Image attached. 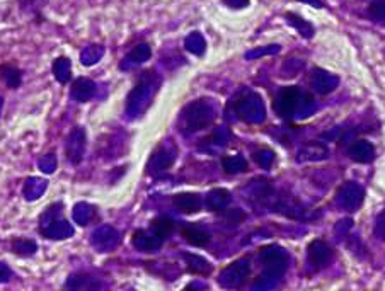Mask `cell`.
<instances>
[{
  "label": "cell",
  "mask_w": 385,
  "mask_h": 291,
  "mask_svg": "<svg viewBox=\"0 0 385 291\" xmlns=\"http://www.w3.org/2000/svg\"><path fill=\"white\" fill-rule=\"evenodd\" d=\"M299 89L297 87H285L278 92V95L274 97L273 108L274 113L278 114L283 120H290V118L295 116V108L297 101H299Z\"/></svg>",
  "instance_id": "obj_11"
},
{
  "label": "cell",
  "mask_w": 385,
  "mask_h": 291,
  "mask_svg": "<svg viewBox=\"0 0 385 291\" xmlns=\"http://www.w3.org/2000/svg\"><path fill=\"white\" fill-rule=\"evenodd\" d=\"M176 158H178V145L172 140H166L150 156L145 167L147 174L152 176V178L164 174V172H167L174 165Z\"/></svg>",
  "instance_id": "obj_5"
},
{
  "label": "cell",
  "mask_w": 385,
  "mask_h": 291,
  "mask_svg": "<svg viewBox=\"0 0 385 291\" xmlns=\"http://www.w3.org/2000/svg\"><path fill=\"white\" fill-rule=\"evenodd\" d=\"M287 271V266H265V271L256 279V290H270L274 288L281 281V276Z\"/></svg>",
  "instance_id": "obj_23"
},
{
  "label": "cell",
  "mask_w": 385,
  "mask_h": 291,
  "mask_svg": "<svg viewBox=\"0 0 385 291\" xmlns=\"http://www.w3.org/2000/svg\"><path fill=\"white\" fill-rule=\"evenodd\" d=\"M307 256H309V263L315 269H322L328 266L329 261H331L332 250L324 241H312L307 247Z\"/></svg>",
  "instance_id": "obj_16"
},
{
  "label": "cell",
  "mask_w": 385,
  "mask_h": 291,
  "mask_svg": "<svg viewBox=\"0 0 385 291\" xmlns=\"http://www.w3.org/2000/svg\"><path fill=\"white\" fill-rule=\"evenodd\" d=\"M230 201H232V194L225 187H215L205 198V206H207L208 212L214 213H222L223 209L229 208Z\"/></svg>",
  "instance_id": "obj_21"
},
{
  "label": "cell",
  "mask_w": 385,
  "mask_h": 291,
  "mask_svg": "<svg viewBox=\"0 0 385 291\" xmlns=\"http://www.w3.org/2000/svg\"><path fill=\"white\" fill-rule=\"evenodd\" d=\"M89 244L97 254H109L121 244V232L109 223L99 225L91 234Z\"/></svg>",
  "instance_id": "obj_8"
},
{
  "label": "cell",
  "mask_w": 385,
  "mask_h": 291,
  "mask_svg": "<svg viewBox=\"0 0 385 291\" xmlns=\"http://www.w3.org/2000/svg\"><path fill=\"white\" fill-rule=\"evenodd\" d=\"M181 235L182 238L193 247H207L212 241L210 234H208L205 228L194 227V225H186V227H182Z\"/></svg>",
  "instance_id": "obj_27"
},
{
  "label": "cell",
  "mask_w": 385,
  "mask_h": 291,
  "mask_svg": "<svg viewBox=\"0 0 385 291\" xmlns=\"http://www.w3.org/2000/svg\"><path fill=\"white\" fill-rule=\"evenodd\" d=\"M23 77L24 72L16 64H10V62L0 64V82L9 91L19 89L23 86Z\"/></svg>",
  "instance_id": "obj_20"
},
{
  "label": "cell",
  "mask_w": 385,
  "mask_h": 291,
  "mask_svg": "<svg viewBox=\"0 0 385 291\" xmlns=\"http://www.w3.org/2000/svg\"><path fill=\"white\" fill-rule=\"evenodd\" d=\"M65 157L73 167H79L86 158L87 152V130L80 124L73 126L65 138Z\"/></svg>",
  "instance_id": "obj_7"
},
{
  "label": "cell",
  "mask_w": 385,
  "mask_h": 291,
  "mask_svg": "<svg viewBox=\"0 0 385 291\" xmlns=\"http://www.w3.org/2000/svg\"><path fill=\"white\" fill-rule=\"evenodd\" d=\"M300 2L307 3V6H312L315 9H322V7H324V2H322V0H300Z\"/></svg>",
  "instance_id": "obj_48"
},
{
  "label": "cell",
  "mask_w": 385,
  "mask_h": 291,
  "mask_svg": "<svg viewBox=\"0 0 385 291\" xmlns=\"http://www.w3.org/2000/svg\"><path fill=\"white\" fill-rule=\"evenodd\" d=\"M172 205L178 212L185 213V215H193L201 209L203 198L196 193H178L172 196Z\"/></svg>",
  "instance_id": "obj_17"
},
{
  "label": "cell",
  "mask_w": 385,
  "mask_h": 291,
  "mask_svg": "<svg viewBox=\"0 0 385 291\" xmlns=\"http://www.w3.org/2000/svg\"><path fill=\"white\" fill-rule=\"evenodd\" d=\"M247 160L242 156H230L222 158V169L230 176L242 174V172L247 171Z\"/></svg>",
  "instance_id": "obj_35"
},
{
  "label": "cell",
  "mask_w": 385,
  "mask_h": 291,
  "mask_svg": "<svg viewBox=\"0 0 385 291\" xmlns=\"http://www.w3.org/2000/svg\"><path fill=\"white\" fill-rule=\"evenodd\" d=\"M150 228H152L162 241H166L169 235L174 232V222H172L169 216H157V218H153L152 223H150Z\"/></svg>",
  "instance_id": "obj_36"
},
{
  "label": "cell",
  "mask_w": 385,
  "mask_h": 291,
  "mask_svg": "<svg viewBox=\"0 0 385 291\" xmlns=\"http://www.w3.org/2000/svg\"><path fill=\"white\" fill-rule=\"evenodd\" d=\"M48 186H50L48 179L38 178V176H29V178L24 179L21 194H23L24 201L35 203V201H38L39 198L45 196Z\"/></svg>",
  "instance_id": "obj_15"
},
{
  "label": "cell",
  "mask_w": 385,
  "mask_h": 291,
  "mask_svg": "<svg viewBox=\"0 0 385 291\" xmlns=\"http://www.w3.org/2000/svg\"><path fill=\"white\" fill-rule=\"evenodd\" d=\"M38 169L43 172V174L51 176L57 172L58 169V157L55 150H50V152L43 153L41 157L38 158Z\"/></svg>",
  "instance_id": "obj_37"
},
{
  "label": "cell",
  "mask_w": 385,
  "mask_h": 291,
  "mask_svg": "<svg viewBox=\"0 0 385 291\" xmlns=\"http://www.w3.org/2000/svg\"><path fill=\"white\" fill-rule=\"evenodd\" d=\"M97 82L89 79V77H79V79L72 80L71 99L77 104H86V102L94 101L97 97Z\"/></svg>",
  "instance_id": "obj_10"
},
{
  "label": "cell",
  "mask_w": 385,
  "mask_h": 291,
  "mask_svg": "<svg viewBox=\"0 0 385 291\" xmlns=\"http://www.w3.org/2000/svg\"><path fill=\"white\" fill-rule=\"evenodd\" d=\"M351 220L350 218H346V220H341L339 223L336 225V234H337V238H341V237H344V235L348 234V230L351 228Z\"/></svg>",
  "instance_id": "obj_46"
},
{
  "label": "cell",
  "mask_w": 385,
  "mask_h": 291,
  "mask_svg": "<svg viewBox=\"0 0 385 291\" xmlns=\"http://www.w3.org/2000/svg\"><path fill=\"white\" fill-rule=\"evenodd\" d=\"M150 58H152V48L149 43H138L121 58L118 68L121 72H130V70H135L147 64Z\"/></svg>",
  "instance_id": "obj_13"
},
{
  "label": "cell",
  "mask_w": 385,
  "mask_h": 291,
  "mask_svg": "<svg viewBox=\"0 0 385 291\" xmlns=\"http://www.w3.org/2000/svg\"><path fill=\"white\" fill-rule=\"evenodd\" d=\"M97 218V206L87 201H79L72 208V220L79 227H87Z\"/></svg>",
  "instance_id": "obj_22"
},
{
  "label": "cell",
  "mask_w": 385,
  "mask_h": 291,
  "mask_svg": "<svg viewBox=\"0 0 385 291\" xmlns=\"http://www.w3.org/2000/svg\"><path fill=\"white\" fill-rule=\"evenodd\" d=\"M244 194L249 201H265L271 194V186L266 179H254L244 187Z\"/></svg>",
  "instance_id": "obj_29"
},
{
  "label": "cell",
  "mask_w": 385,
  "mask_h": 291,
  "mask_svg": "<svg viewBox=\"0 0 385 291\" xmlns=\"http://www.w3.org/2000/svg\"><path fill=\"white\" fill-rule=\"evenodd\" d=\"M249 2H251V0H222L223 6L229 7V9H234V10L245 9V7H249Z\"/></svg>",
  "instance_id": "obj_45"
},
{
  "label": "cell",
  "mask_w": 385,
  "mask_h": 291,
  "mask_svg": "<svg viewBox=\"0 0 385 291\" xmlns=\"http://www.w3.org/2000/svg\"><path fill=\"white\" fill-rule=\"evenodd\" d=\"M164 241L156 234V232L150 228V230H144V228H138L131 235V245L135 250L144 254H153L157 250H160Z\"/></svg>",
  "instance_id": "obj_14"
},
{
  "label": "cell",
  "mask_w": 385,
  "mask_h": 291,
  "mask_svg": "<svg viewBox=\"0 0 385 291\" xmlns=\"http://www.w3.org/2000/svg\"><path fill=\"white\" fill-rule=\"evenodd\" d=\"M162 86V79L156 70H145L137 77V82L128 92L126 102H124V120L137 121L149 111L156 99L157 92Z\"/></svg>",
  "instance_id": "obj_1"
},
{
  "label": "cell",
  "mask_w": 385,
  "mask_h": 291,
  "mask_svg": "<svg viewBox=\"0 0 385 291\" xmlns=\"http://www.w3.org/2000/svg\"><path fill=\"white\" fill-rule=\"evenodd\" d=\"M230 138H232V133H230L229 128L218 126V128H215V131L212 133L210 138H208V142L214 143V145H217V147H225L227 143L230 142Z\"/></svg>",
  "instance_id": "obj_41"
},
{
  "label": "cell",
  "mask_w": 385,
  "mask_h": 291,
  "mask_svg": "<svg viewBox=\"0 0 385 291\" xmlns=\"http://www.w3.org/2000/svg\"><path fill=\"white\" fill-rule=\"evenodd\" d=\"M38 242L35 238L12 237L9 241V252L14 254L16 257H21V259H31V257L38 254Z\"/></svg>",
  "instance_id": "obj_19"
},
{
  "label": "cell",
  "mask_w": 385,
  "mask_h": 291,
  "mask_svg": "<svg viewBox=\"0 0 385 291\" xmlns=\"http://www.w3.org/2000/svg\"><path fill=\"white\" fill-rule=\"evenodd\" d=\"M285 19H287V23L292 26V28L295 29V31L299 32V35L302 36V38H306V39L314 38V32H315L314 26L310 24L309 21L303 19V17H300L299 14L287 12V14H285Z\"/></svg>",
  "instance_id": "obj_34"
},
{
  "label": "cell",
  "mask_w": 385,
  "mask_h": 291,
  "mask_svg": "<svg viewBox=\"0 0 385 291\" xmlns=\"http://www.w3.org/2000/svg\"><path fill=\"white\" fill-rule=\"evenodd\" d=\"M281 51L280 45H267V46H258L249 50L247 53L244 55L245 60H258L261 57H267V55H276Z\"/></svg>",
  "instance_id": "obj_39"
},
{
  "label": "cell",
  "mask_w": 385,
  "mask_h": 291,
  "mask_svg": "<svg viewBox=\"0 0 385 291\" xmlns=\"http://www.w3.org/2000/svg\"><path fill=\"white\" fill-rule=\"evenodd\" d=\"M207 39L200 31H191L185 38V50L194 57H203L207 53Z\"/></svg>",
  "instance_id": "obj_33"
},
{
  "label": "cell",
  "mask_w": 385,
  "mask_h": 291,
  "mask_svg": "<svg viewBox=\"0 0 385 291\" xmlns=\"http://www.w3.org/2000/svg\"><path fill=\"white\" fill-rule=\"evenodd\" d=\"M328 149L322 143H309L299 150V162H319L328 158Z\"/></svg>",
  "instance_id": "obj_32"
},
{
  "label": "cell",
  "mask_w": 385,
  "mask_h": 291,
  "mask_svg": "<svg viewBox=\"0 0 385 291\" xmlns=\"http://www.w3.org/2000/svg\"><path fill=\"white\" fill-rule=\"evenodd\" d=\"M315 111V102L309 94L299 95V101H297L295 114L297 118H309L310 114Z\"/></svg>",
  "instance_id": "obj_38"
},
{
  "label": "cell",
  "mask_w": 385,
  "mask_h": 291,
  "mask_svg": "<svg viewBox=\"0 0 385 291\" xmlns=\"http://www.w3.org/2000/svg\"><path fill=\"white\" fill-rule=\"evenodd\" d=\"M106 55V46L101 45V43H91V45H86L80 51V64L82 67H94L97 65L99 62L104 58Z\"/></svg>",
  "instance_id": "obj_30"
},
{
  "label": "cell",
  "mask_w": 385,
  "mask_h": 291,
  "mask_svg": "<svg viewBox=\"0 0 385 291\" xmlns=\"http://www.w3.org/2000/svg\"><path fill=\"white\" fill-rule=\"evenodd\" d=\"M375 234L379 235L382 241H385V212H382L379 215V218H377L375 222Z\"/></svg>",
  "instance_id": "obj_47"
},
{
  "label": "cell",
  "mask_w": 385,
  "mask_h": 291,
  "mask_svg": "<svg viewBox=\"0 0 385 291\" xmlns=\"http://www.w3.org/2000/svg\"><path fill=\"white\" fill-rule=\"evenodd\" d=\"M64 201H55L43 209L38 218V234L46 241H68L75 235V227L64 215Z\"/></svg>",
  "instance_id": "obj_2"
},
{
  "label": "cell",
  "mask_w": 385,
  "mask_h": 291,
  "mask_svg": "<svg viewBox=\"0 0 385 291\" xmlns=\"http://www.w3.org/2000/svg\"><path fill=\"white\" fill-rule=\"evenodd\" d=\"M252 158H254V162L259 165V167L267 169V167H271V164L274 162V152L270 149H259V150H256Z\"/></svg>",
  "instance_id": "obj_42"
},
{
  "label": "cell",
  "mask_w": 385,
  "mask_h": 291,
  "mask_svg": "<svg viewBox=\"0 0 385 291\" xmlns=\"http://www.w3.org/2000/svg\"><path fill=\"white\" fill-rule=\"evenodd\" d=\"M3 104H6V97L0 94V118H2V113H3Z\"/></svg>",
  "instance_id": "obj_49"
},
{
  "label": "cell",
  "mask_w": 385,
  "mask_h": 291,
  "mask_svg": "<svg viewBox=\"0 0 385 291\" xmlns=\"http://www.w3.org/2000/svg\"><path fill=\"white\" fill-rule=\"evenodd\" d=\"M368 14L375 23L385 24V0H375V2H372Z\"/></svg>",
  "instance_id": "obj_43"
},
{
  "label": "cell",
  "mask_w": 385,
  "mask_h": 291,
  "mask_svg": "<svg viewBox=\"0 0 385 291\" xmlns=\"http://www.w3.org/2000/svg\"><path fill=\"white\" fill-rule=\"evenodd\" d=\"M64 286L67 290H73V291L77 290L97 291V290H104L108 285H106V281H102V279L96 274H91V272H86V271H77L68 276Z\"/></svg>",
  "instance_id": "obj_12"
},
{
  "label": "cell",
  "mask_w": 385,
  "mask_h": 291,
  "mask_svg": "<svg viewBox=\"0 0 385 291\" xmlns=\"http://www.w3.org/2000/svg\"><path fill=\"white\" fill-rule=\"evenodd\" d=\"M51 73H53L55 80L62 86H68L73 79V73H72V60L65 55L62 57L55 58L53 65H51Z\"/></svg>",
  "instance_id": "obj_25"
},
{
  "label": "cell",
  "mask_w": 385,
  "mask_h": 291,
  "mask_svg": "<svg viewBox=\"0 0 385 291\" xmlns=\"http://www.w3.org/2000/svg\"><path fill=\"white\" fill-rule=\"evenodd\" d=\"M19 2V10L26 16H29L32 19V23L41 24L45 21V0H17Z\"/></svg>",
  "instance_id": "obj_31"
},
{
  "label": "cell",
  "mask_w": 385,
  "mask_h": 291,
  "mask_svg": "<svg viewBox=\"0 0 385 291\" xmlns=\"http://www.w3.org/2000/svg\"><path fill=\"white\" fill-rule=\"evenodd\" d=\"M223 222L229 227H239V225L245 220V213L241 208L232 209H223Z\"/></svg>",
  "instance_id": "obj_40"
},
{
  "label": "cell",
  "mask_w": 385,
  "mask_h": 291,
  "mask_svg": "<svg viewBox=\"0 0 385 291\" xmlns=\"http://www.w3.org/2000/svg\"><path fill=\"white\" fill-rule=\"evenodd\" d=\"M232 111L244 123L258 124L266 120L265 101L258 92L247 91L232 102Z\"/></svg>",
  "instance_id": "obj_4"
},
{
  "label": "cell",
  "mask_w": 385,
  "mask_h": 291,
  "mask_svg": "<svg viewBox=\"0 0 385 291\" xmlns=\"http://www.w3.org/2000/svg\"><path fill=\"white\" fill-rule=\"evenodd\" d=\"M251 274V257L244 256L223 267L218 274V285L225 290H237Z\"/></svg>",
  "instance_id": "obj_6"
},
{
  "label": "cell",
  "mask_w": 385,
  "mask_h": 291,
  "mask_svg": "<svg viewBox=\"0 0 385 291\" xmlns=\"http://www.w3.org/2000/svg\"><path fill=\"white\" fill-rule=\"evenodd\" d=\"M181 257L185 259L186 269H188L191 274L196 276H208L212 271H214V266L205 259L203 256H198V254H181Z\"/></svg>",
  "instance_id": "obj_28"
},
{
  "label": "cell",
  "mask_w": 385,
  "mask_h": 291,
  "mask_svg": "<svg viewBox=\"0 0 385 291\" xmlns=\"http://www.w3.org/2000/svg\"><path fill=\"white\" fill-rule=\"evenodd\" d=\"M310 84H312V87L319 94H329L339 84V77H336L335 73L328 72L324 68H314L312 77H310Z\"/></svg>",
  "instance_id": "obj_18"
},
{
  "label": "cell",
  "mask_w": 385,
  "mask_h": 291,
  "mask_svg": "<svg viewBox=\"0 0 385 291\" xmlns=\"http://www.w3.org/2000/svg\"><path fill=\"white\" fill-rule=\"evenodd\" d=\"M259 259L265 266H287L288 254L280 245H266L259 250Z\"/></svg>",
  "instance_id": "obj_24"
},
{
  "label": "cell",
  "mask_w": 385,
  "mask_h": 291,
  "mask_svg": "<svg viewBox=\"0 0 385 291\" xmlns=\"http://www.w3.org/2000/svg\"><path fill=\"white\" fill-rule=\"evenodd\" d=\"M17 274L6 261L0 259V285H10L12 281H16Z\"/></svg>",
  "instance_id": "obj_44"
},
{
  "label": "cell",
  "mask_w": 385,
  "mask_h": 291,
  "mask_svg": "<svg viewBox=\"0 0 385 291\" xmlns=\"http://www.w3.org/2000/svg\"><path fill=\"white\" fill-rule=\"evenodd\" d=\"M363 198H365V191L360 184L357 182H344L343 186L337 189L336 203L341 209L344 212H357L361 206Z\"/></svg>",
  "instance_id": "obj_9"
},
{
  "label": "cell",
  "mask_w": 385,
  "mask_h": 291,
  "mask_svg": "<svg viewBox=\"0 0 385 291\" xmlns=\"http://www.w3.org/2000/svg\"><path fill=\"white\" fill-rule=\"evenodd\" d=\"M217 118V106L210 99H196L182 108L178 126L182 135H193L212 126Z\"/></svg>",
  "instance_id": "obj_3"
},
{
  "label": "cell",
  "mask_w": 385,
  "mask_h": 291,
  "mask_svg": "<svg viewBox=\"0 0 385 291\" xmlns=\"http://www.w3.org/2000/svg\"><path fill=\"white\" fill-rule=\"evenodd\" d=\"M348 156H350L351 160L358 162V164H368V162H372L375 158V149H373V145L370 142L358 140V142H355L350 147Z\"/></svg>",
  "instance_id": "obj_26"
}]
</instances>
